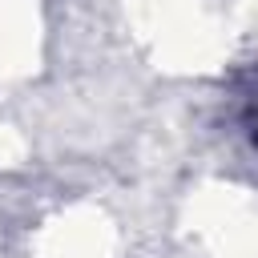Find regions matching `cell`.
I'll return each instance as SVG.
<instances>
[{"label":"cell","mask_w":258,"mask_h":258,"mask_svg":"<svg viewBox=\"0 0 258 258\" xmlns=\"http://www.w3.org/2000/svg\"><path fill=\"white\" fill-rule=\"evenodd\" d=\"M246 129H250V141H254V145H258V109H254V113H250V121H246Z\"/></svg>","instance_id":"cell-1"}]
</instances>
